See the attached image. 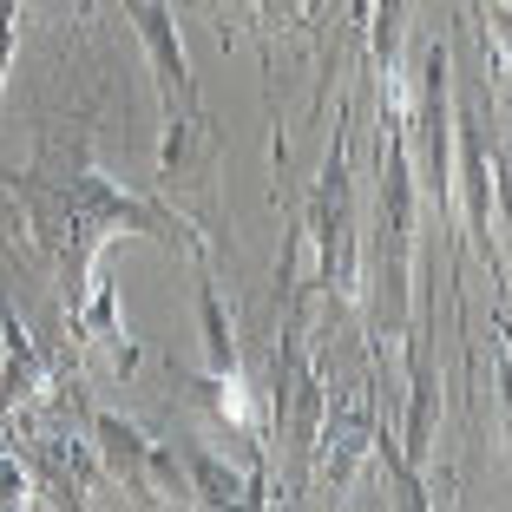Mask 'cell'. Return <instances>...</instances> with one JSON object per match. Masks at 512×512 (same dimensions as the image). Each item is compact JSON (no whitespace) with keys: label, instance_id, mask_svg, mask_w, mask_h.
<instances>
[{"label":"cell","instance_id":"277c9868","mask_svg":"<svg viewBox=\"0 0 512 512\" xmlns=\"http://www.w3.org/2000/svg\"><path fill=\"white\" fill-rule=\"evenodd\" d=\"M302 243L316 250V270H309V296H322L329 309H362V211H355V151H348V106L335 119V138L322 151V171L302 197Z\"/></svg>","mask_w":512,"mask_h":512},{"label":"cell","instance_id":"30bf717a","mask_svg":"<svg viewBox=\"0 0 512 512\" xmlns=\"http://www.w3.org/2000/svg\"><path fill=\"white\" fill-rule=\"evenodd\" d=\"M46 388H53V368H46V355L33 348V335L20 329L14 302H0V427L14 421L20 407H33Z\"/></svg>","mask_w":512,"mask_h":512},{"label":"cell","instance_id":"5b68a950","mask_svg":"<svg viewBox=\"0 0 512 512\" xmlns=\"http://www.w3.org/2000/svg\"><path fill=\"white\" fill-rule=\"evenodd\" d=\"M401 138H407V165H414V191L447 230L453 217V53L440 33L421 46L414 92H401Z\"/></svg>","mask_w":512,"mask_h":512},{"label":"cell","instance_id":"7c38bea8","mask_svg":"<svg viewBox=\"0 0 512 512\" xmlns=\"http://www.w3.org/2000/svg\"><path fill=\"white\" fill-rule=\"evenodd\" d=\"M197 322H204V362H211V375H230V368H243L237 329H230V316H224V296H217L211 263H197Z\"/></svg>","mask_w":512,"mask_h":512},{"label":"cell","instance_id":"52a82bcc","mask_svg":"<svg viewBox=\"0 0 512 512\" xmlns=\"http://www.w3.org/2000/svg\"><path fill=\"white\" fill-rule=\"evenodd\" d=\"M66 348H73V355H79V348H99L119 381L138 375V342H132V329H125V316H119V283H112L106 263L92 270L79 309H66Z\"/></svg>","mask_w":512,"mask_h":512},{"label":"cell","instance_id":"7a4b0ae2","mask_svg":"<svg viewBox=\"0 0 512 512\" xmlns=\"http://www.w3.org/2000/svg\"><path fill=\"white\" fill-rule=\"evenodd\" d=\"M381 191H375V276H362L368 329L401 335L414 322V270H421V191H414V165H407L401 138V73H381Z\"/></svg>","mask_w":512,"mask_h":512},{"label":"cell","instance_id":"8992f818","mask_svg":"<svg viewBox=\"0 0 512 512\" xmlns=\"http://www.w3.org/2000/svg\"><path fill=\"white\" fill-rule=\"evenodd\" d=\"M453 191L467 197V237L493 263V283H506V250L493 230V165H486V125L473 106H453Z\"/></svg>","mask_w":512,"mask_h":512},{"label":"cell","instance_id":"8fae6325","mask_svg":"<svg viewBox=\"0 0 512 512\" xmlns=\"http://www.w3.org/2000/svg\"><path fill=\"white\" fill-rule=\"evenodd\" d=\"M191 480V506H250V467H230L204 440H171Z\"/></svg>","mask_w":512,"mask_h":512},{"label":"cell","instance_id":"9c48e42d","mask_svg":"<svg viewBox=\"0 0 512 512\" xmlns=\"http://www.w3.org/2000/svg\"><path fill=\"white\" fill-rule=\"evenodd\" d=\"M79 414H86V447H92V460H99V473H112L138 506H158V493H151V447H158V440L138 421L112 414V407H79Z\"/></svg>","mask_w":512,"mask_h":512},{"label":"cell","instance_id":"4fadbf2b","mask_svg":"<svg viewBox=\"0 0 512 512\" xmlns=\"http://www.w3.org/2000/svg\"><path fill=\"white\" fill-rule=\"evenodd\" d=\"M368 453H375V460H381V473L394 480V493H401V506H414V512H421V506H427V480H421L414 467H407V453H401V440L388 434V421L375 427V447H368Z\"/></svg>","mask_w":512,"mask_h":512},{"label":"cell","instance_id":"9a60e30c","mask_svg":"<svg viewBox=\"0 0 512 512\" xmlns=\"http://www.w3.org/2000/svg\"><path fill=\"white\" fill-rule=\"evenodd\" d=\"M20 14H27V0H0V99H7V79H14V53H20Z\"/></svg>","mask_w":512,"mask_h":512},{"label":"cell","instance_id":"6da1fadb","mask_svg":"<svg viewBox=\"0 0 512 512\" xmlns=\"http://www.w3.org/2000/svg\"><path fill=\"white\" fill-rule=\"evenodd\" d=\"M0 204L20 211V230H27L33 256L53 270L60 316L79 309L92 270H99V250L112 237H151V243H165L171 256L184 250L197 263H211L204 230L178 204H165L158 191H132V184H119L92 158V112H79L73 125H53L40 138V158L27 171H7Z\"/></svg>","mask_w":512,"mask_h":512},{"label":"cell","instance_id":"5bb4252c","mask_svg":"<svg viewBox=\"0 0 512 512\" xmlns=\"http://www.w3.org/2000/svg\"><path fill=\"white\" fill-rule=\"evenodd\" d=\"M0 506H40V486L14 447H0Z\"/></svg>","mask_w":512,"mask_h":512},{"label":"cell","instance_id":"3957f363","mask_svg":"<svg viewBox=\"0 0 512 512\" xmlns=\"http://www.w3.org/2000/svg\"><path fill=\"white\" fill-rule=\"evenodd\" d=\"M119 14L132 20L138 46H145L151 86H158V112H165L158 191H178V184H211L217 132H211V112H204V92H197V73H191V60H184L178 14H171L165 0H119Z\"/></svg>","mask_w":512,"mask_h":512},{"label":"cell","instance_id":"ba28073f","mask_svg":"<svg viewBox=\"0 0 512 512\" xmlns=\"http://www.w3.org/2000/svg\"><path fill=\"white\" fill-rule=\"evenodd\" d=\"M407 421H401V453L407 467L421 473L434 460V434H440V375H434V329H427V309L421 322H407Z\"/></svg>","mask_w":512,"mask_h":512}]
</instances>
